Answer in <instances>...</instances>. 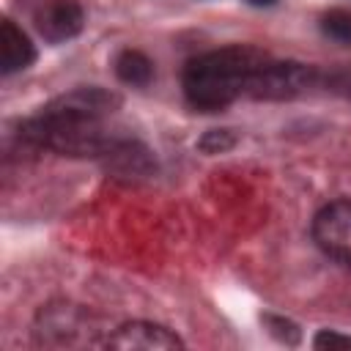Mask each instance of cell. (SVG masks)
<instances>
[{
  "instance_id": "obj_1",
  "label": "cell",
  "mask_w": 351,
  "mask_h": 351,
  "mask_svg": "<svg viewBox=\"0 0 351 351\" xmlns=\"http://www.w3.org/2000/svg\"><path fill=\"white\" fill-rule=\"evenodd\" d=\"M266 63V55L250 44H230L222 49L203 52L192 58L184 69V93L195 110L217 112L239 99L247 88V80L258 66Z\"/></svg>"
},
{
  "instance_id": "obj_2",
  "label": "cell",
  "mask_w": 351,
  "mask_h": 351,
  "mask_svg": "<svg viewBox=\"0 0 351 351\" xmlns=\"http://www.w3.org/2000/svg\"><path fill=\"white\" fill-rule=\"evenodd\" d=\"M22 140L38 148L58 151L63 156H101L118 137H112L104 129V121L77 118L58 110H49L47 104L19 126Z\"/></svg>"
},
{
  "instance_id": "obj_3",
  "label": "cell",
  "mask_w": 351,
  "mask_h": 351,
  "mask_svg": "<svg viewBox=\"0 0 351 351\" xmlns=\"http://www.w3.org/2000/svg\"><path fill=\"white\" fill-rule=\"evenodd\" d=\"M315 82V69L296 60H266L247 80L244 93L258 101H285L302 96Z\"/></svg>"
},
{
  "instance_id": "obj_4",
  "label": "cell",
  "mask_w": 351,
  "mask_h": 351,
  "mask_svg": "<svg viewBox=\"0 0 351 351\" xmlns=\"http://www.w3.org/2000/svg\"><path fill=\"white\" fill-rule=\"evenodd\" d=\"M313 241L324 255L351 266V200H332L315 214Z\"/></svg>"
},
{
  "instance_id": "obj_5",
  "label": "cell",
  "mask_w": 351,
  "mask_h": 351,
  "mask_svg": "<svg viewBox=\"0 0 351 351\" xmlns=\"http://www.w3.org/2000/svg\"><path fill=\"white\" fill-rule=\"evenodd\" d=\"M99 162L110 178L123 181V184H140V181H148L151 176H156V159H154L151 148L137 140H129V137H118L99 156Z\"/></svg>"
},
{
  "instance_id": "obj_6",
  "label": "cell",
  "mask_w": 351,
  "mask_h": 351,
  "mask_svg": "<svg viewBox=\"0 0 351 351\" xmlns=\"http://www.w3.org/2000/svg\"><path fill=\"white\" fill-rule=\"evenodd\" d=\"M101 346L118 351H176L184 348V340L162 324L132 321V324H121L112 335H107Z\"/></svg>"
},
{
  "instance_id": "obj_7",
  "label": "cell",
  "mask_w": 351,
  "mask_h": 351,
  "mask_svg": "<svg viewBox=\"0 0 351 351\" xmlns=\"http://www.w3.org/2000/svg\"><path fill=\"white\" fill-rule=\"evenodd\" d=\"M36 30L49 44H63L80 36L85 25V11L77 0H44L33 14Z\"/></svg>"
},
{
  "instance_id": "obj_8",
  "label": "cell",
  "mask_w": 351,
  "mask_h": 351,
  "mask_svg": "<svg viewBox=\"0 0 351 351\" xmlns=\"http://www.w3.org/2000/svg\"><path fill=\"white\" fill-rule=\"evenodd\" d=\"M47 107L58 110V112H66V115H77V118L104 121V118H110L121 107V96L107 90V88L90 85V88H74L69 93H60Z\"/></svg>"
},
{
  "instance_id": "obj_9",
  "label": "cell",
  "mask_w": 351,
  "mask_h": 351,
  "mask_svg": "<svg viewBox=\"0 0 351 351\" xmlns=\"http://www.w3.org/2000/svg\"><path fill=\"white\" fill-rule=\"evenodd\" d=\"M33 60H36V47L30 44V38L11 19H3L0 22V71L14 74L27 69Z\"/></svg>"
},
{
  "instance_id": "obj_10",
  "label": "cell",
  "mask_w": 351,
  "mask_h": 351,
  "mask_svg": "<svg viewBox=\"0 0 351 351\" xmlns=\"http://www.w3.org/2000/svg\"><path fill=\"white\" fill-rule=\"evenodd\" d=\"M115 74L121 82L143 88L154 80V63L148 60V55H143L140 49H121L115 55Z\"/></svg>"
},
{
  "instance_id": "obj_11",
  "label": "cell",
  "mask_w": 351,
  "mask_h": 351,
  "mask_svg": "<svg viewBox=\"0 0 351 351\" xmlns=\"http://www.w3.org/2000/svg\"><path fill=\"white\" fill-rule=\"evenodd\" d=\"M321 30L324 36L340 41V44H351V11L346 8H332L321 16Z\"/></svg>"
},
{
  "instance_id": "obj_12",
  "label": "cell",
  "mask_w": 351,
  "mask_h": 351,
  "mask_svg": "<svg viewBox=\"0 0 351 351\" xmlns=\"http://www.w3.org/2000/svg\"><path fill=\"white\" fill-rule=\"evenodd\" d=\"M261 321H263L266 332H269L277 343H282V346H299L302 332H299V326H296L293 321H288V318H282V315H271V313L261 315Z\"/></svg>"
},
{
  "instance_id": "obj_13",
  "label": "cell",
  "mask_w": 351,
  "mask_h": 351,
  "mask_svg": "<svg viewBox=\"0 0 351 351\" xmlns=\"http://www.w3.org/2000/svg\"><path fill=\"white\" fill-rule=\"evenodd\" d=\"M236 145V134L230 129H208L203 132V137L197 140V151L214 156V154H225Z\"/></svg>"
},
{
  "instance_id": "obj_14",
  "label": "cell",
  "mask_w": 351,
  "mask_h": 351,
  "mask_svg": "<svg viewBox=\"0 0 351 351\" xmlns=\"http://www.w3.org/2000/svg\"><path fill=\"white\" fill-rule=\"evenodd\" d=\"M313 348L318 351H337V348H351V335H340L335 329H321L313 337Z\"/></svg>"
},
{
  "instance_id": "obj_15",
  "label": "cell",
  "mask_w": 351,
  "mask_h": 351,
  "mask_svg": "<svg viewBox=\"0 0 351 351\" xmlns=\"http://www.w3.org/2000/svg\"><path fill=\"white\" fill-rule=\"evenodd\" d=\"M250 5H258V8H263V5H274L277 0H247Z\"/></svg>"
}]
</instances>
